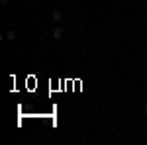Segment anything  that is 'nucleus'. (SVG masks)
I'll list each match as a JSON object with an SVG mask.
<instances>
[{
    "mask_svg": "<svg viewBox=\"0 0 147 145\" xmlns=\"http://www.w3.org/2000/svg\"><path fill=\"white\" fill-rule=\"evenodd\" d=\"M143 110H145V114H147V102H145V106H143Z\"/></svg>",
    "mask_w": 147,
    "mask_h": 145,
    "instance_id": "nucleus-5",
    "label": "nucleus"
},
{
    "mask_svg": "<svg viewBox=\"0 0 147 145\" xmlns=\"http://www.w3.org/2000/svg\"><path fill=\"white\" fill-rule=\"evenodd\" d=\"M4 37H6V39H10V41H14V39H16V34H14V32H8Z\"/></svg>",
    "mask_w": 147,
    "mask_h": 145,
    "instance_id": "nucleus-3",
    "label": "nucleus"
},
{
    "mask_svg": "<svg viewBox=\"0 0 147 145\" xmlns=\"http://www.w3.org/2000/svg\"><path fill=\"white\" fill-rule=\"evenodd\" d=\"M0 4H2V6H6V4H8V0H0Z\"/></svg>",
    "mask_w": 147,
    "mask_h": 145,
    "instance_id": "nucleus-4",
    "label": "nucleus"
},
{
    "mask_svg": "<svg viewBox=\"0 0 147 145\" xmlns=\"http://www.w3.org/2000/svg\"><path fill=\"white\" fill-rule=\"evenodd\" d=\"M53 39H57V41L63 39V30H61V28H55V30H53Z\"/></svg>",
    "mask_w": 147,
    "mask_h": 145,
    "instance_id": "nucleus-1",
    "label": "nucleus"
},
{
    "mask_svg": "<svg viewBox=\"0 0 147 145\" xmlns=\"http://www.w3.org/2000/svg\"><path fill=\"white\" fill-rule=\"evenodd\" d=\"M61 16H63V14H61V10H53V14H51V18H53L55 22H59V20H61Z\"/></svg>",
    "mask_w": 147,
    "mask_h": 145,
    "instance_id": "nucleus-2",
    "label": "nucleus"
}]
</instances>
